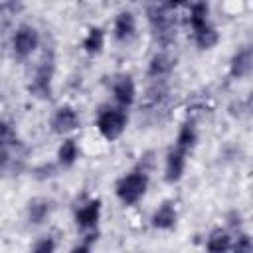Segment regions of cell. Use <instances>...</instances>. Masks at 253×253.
Masks as SVG:
<instances>
[{
    "label": "cell",
    "mask_w": 253,
    "mask_h": 253,
    "mask_svg": "<svg viewBox=\"0 0 253 253\" xmlns=\"http://www.w3.org/2000/svg\"><path fill=\"white\" fill-rule=\"evenodd\" d=\"M148 172L144 168H134L126 174H123L115 184V196L123 206H134L138 204L146 190H148Z\"/></svg>",
    "instance_id": "6da1fadb"
},
{
    "label": "cell",
    "mask_w": 253,
    "mask_h": 253,
    "mask_svg": "<svg viewBox=\"0 0 253 253\" xmlns=\"http://www.w3.org/2000/svg\"><path fill=\"white\" fill-rule=\"evenodd\" d=\"M126 121H128L126 109H123V107H119V105H115V107H113V105H105V107H101L99 113H97L95 126H97L99 134H101L105 140L113 142V140L121 138V134L125 132Z\"/></svg>",
    "instance_id": "7a4b0ae2"
},
{
    "label": "cell",
    "mask_w": 253,
    "mask_h": 253,
    "mask_svg": "<svg viewBox=\"0 0 253 253\" xmlns=\"http://www.w3.org/2000/svg\"><path fill=\"white\" fill-rule=\"evenodd\" d=\"M170 8H166V4L162 0H156V2H150L146 6V16H148V24L154 32V36L162 42V43H168L172 38H174V20L170 16Z\"/></svg>",
    "instance_id": "3957f363"
},
{
    "label": "cell",
    "mask_w": 253,
    "mask_h": 253,
    "mask_svg": "<svg viewBox=\"0 0 253 253\" xmlns=\"http://www.w3.org/2000/svg\"><path fill=\"white\" fill-rule=\"evenodd\" d=\"M40 45V32L30 26V24H22L16 28L14 36H12V51L16 55V59H28Z\"/></svg>",
    "instance_id": "277c9868"
},
{
    "label": "cell",
    "mask_w": 253,
    "mask_h": 253,
    "mask_svg": "<svg viewBox=\"0 0 253 253\" xmlns=\"http://www.w3.org/2000/svg\"><path fill=\"white\" fill-rule=\"evenodd\" d=\"M53 71H55L53 59L51 57L42 59V63L38 65V69H36V73L32 77V83H30V93L34 97H38V99H49L51 97Z\"/></svg>",
    "instance_id": "5b68a950"
},
{
    "label": "cell",
    "mask_w": 253,
    "mask_h": 253,
    "mask_svg": "<svg viewBox=\"0 0 253 253\" xmlns=\"http://www.w3.org/2000/svg\"><path fill=\"white\" fill-rule=\"evenodd\" d=\"M186 164H188V152L172 146L168 150V154H166V160H164V180L168 184L180 182L182 176H184Z\"/></svg>",
    "instance_id": "8992f818"
},
{
    "label": "cell",
    "mask_w": 253,
    "mask_h": 253,
    "mask_svg": "<svg viewBox=\"0 0 253 253\" xmlns=\"http://www.w3.org/2000/svg\"><path fill=\"white\" fill-rule=\"evenodd\" d=\"M49 126L55 134H67L79 126V115L71 105H61L55 109L49 121Z\"/></svg>",
    "instance_id": "52a82bcc"
},
{
    "label": "cell",
    "mask_w": 253,
    "mask_h": 253,
    "mask_svg": "<svg viewBox=\"0 0 253 253\" xmlns=\"http://www.w3.org/2000/svg\"><path fill=\"white\" fill-rule=\"evenodd\" d=\"M101 219V200L95 198V200H89L85 202L83 206L77 208L75 211V225L81 229V231H91L97 227Z\"/></svg>",
    "instance_id": "ba28073f"
},
{
    "label": "cell",
    "mask_w": 253,
    "mask_h": 253,
    "mask_svg": "<svg viewBox=\"0 0 253 253\" xmlns=\"http://www.w3.org/2000/svg\"><path fill=\"white\" fill-rule=\"evenodd\" d=\"M150 223L154 229H160V231H170L176 227L178 223V210H176V204L172 200H164L154 211H152V217H150Z\"/></svg>",
    "instance_id": "9c48e42d"
},
{
    "label": "cell",
    "mask_w": 253,
    "mask_h": 253,
    "mask_svg": "<svg viewBox=\"0 0 253 253\" xmlns=\"http://www.w3.org/2000/svg\"><path fill=\"white\" fill-rule=\"evenodd\" d=\"M113 99L119 107L128 109L136 99V85L130 75H119L113 81Z\"/></svg>",
    "instance_id": "30bf717a"
},
{
    "label": "cell",
    "mask_w": 253,
    "mask_h": 253,
    "mask_svg": "<svg viewBox=\"0 0 253 253\" xmlns=\"http://www.w3.org/2000/svg\"><path fill=\"white\" fill-rule=\"evenodd\" d=\"M113 36L117 42H130L136 36V18L130 10H121L115 16V24H113Z\"/></svg>",
    "instance_id": "8fae6325"
},
{
    "label": "cell",
    "mask_w": 253,
    "mask_h": 253,
    "mask_svg": "<svg viewBox=\"0 0 253 253\" xmlns=\"http://www.w3.org/2000/svg\"><path fill=\"white\" fill-rule=\"evenodd\" d=\"M174 57L168 53V51H156L150 61H148V69H146V75L154 81V79H166L170 75V71L174 69Z\"/></svg>",
    "instance_id": "7c38bea8"
},
{
    "label": "cell",
    "mask_w": 253,
    "mask_h": 253,
    "mask_svg": "<svg viewBox=\"0 0 253 253\" xmlns=\"http://www.w3.org/2000/svg\"><path fill=\"white\" fill-rule=\"evenodd\" d=\"M53 211V202L49 198H43V196H38V198H32L26 206V215H28V221L32 225H40L43 223L49 213Z\"/></svg>",
    "instance_id": "4fadbf2b"
},
{
    "label": "cell",
    "mask_w": 253,
    "mask_h": 253,
    "mask_svg": "<svg viewBox=\"0 0 253 253\" xmlns=\"http://www.w3.org/2000/svg\"><path fill=\"white\" fill-rule=\"evenodd\" d=\"M253 69V51L251 47H241L239 51L233 53L229 61V75L233 79H243L251 73Z\"/></svg>",
    "instance_id": "5bb4252c"
},
{
    "label": "cell",
    "mask_w": 253,
    "mask_h": 253,
    "mask_svg": "<svg viewBox=\"0 0 253 253\" xmlns=\"http://www.w3.org/2000/svg\"><path fill=\"white\" fill-rule=\"evenodd\" d=\"M81 47L89 55H99L105 47V30L101 26H91L81 42Z\"/></svg>",
    "instance_id": "9a60e30c"
},
{
    "label": "cell",
    "mask_w": 253,
    "mask_h": 253,
    "mask_svg": "<svg viewBox=\"0 0 253 253\" xmlns=\"http://www.w3.org/2000/svg\"><path fill=\"white\" fill-rule=\"evenodd\" d=\"M198 144V130H196V125L194 121H186L182 123L178 134H176V140H174V146L184 150V152H190L194 146Z\"/></svg>",
    "instance_id": "2e32d148"
},
{
    "label": "cell",
    "mask_w": 253,
    "mask_h": 253,
    "mask_svg": "<svg viewBox=\"0 0 253 253\" xmlns=\"http://www.w3.org/2000/svg\"><path fill=\"white\" fill-rule=\"evenodd\" d=\"M194 42H196V45H198L200 49H211V47L217 45L219 34H217V30H215V26H213L211 22H208L206 26L194 30Z\"/></svg>",
    "instance_id": "e0dca14e"
},
{
    "label": "cell",
    "mask_w": 253,
    "mask_h": 253,
    "mask_svg": "<svg viewBox=\"0 0 253 253\" xmlns=\"http://www.w3.org/2000/svg\"><path fill=\"white\" fill-rule=\"evenodd\" d=\"M79 158V144L75 138H65L57 148V162L63 168H71Z\"/></svg>",
    "instance_id": "ac0fdd59"
},
{
    "label": "cell",
    "mask_w": 253,
    "mask_h": 253,
    "mask_svg": "<svg viewBox=\"0 0 253 253\" xmlns=\"http://www.w3.org/2000/svg\"><path fill=\"white\" fill-rule=\"evenodd\" d=\"M206 249L208 251H215V253L229 251L231 249V235H229V231L223 229V227L211 229L210 235H208V241H206Z\"/></svg>",
    "instance_id": "d6986e66"
},
{
    "label": "cell",
    "mask_w": 253,
    "mask_h": 253,
    "mask_svg": "<svg viewBox=\"0 0 253 253\" xmlns=\"http://www.w3.org/2000/svg\"><path fill=\"white\" fill-rule=\"evenodd\" d=\"M190 26H192V32L206 26L210 22V6H208V0H196L190 8Z\"/></svg>",
    "instance_id": "ffe728a7"
},
{
    "label": "cell",
    "mask_w": 253,
    "mask_h": 253,
    "mask_svg": "<svg viewBox=\"0 0 253 253\" xmlns=\"http://www.w3.org/2000/svg\"><path fill=\"white\" fill-rule=\"evenodd\" d=\"M16 144H20V138H18L16 128H14L8 121H2V119H0V150L12 148V146H16Z\"/></svg>",
    "instance_id": "44dd1931"
},
{
    "label": "cell",
    "mask_w": 253,
    "mask_h": 253,
    "mask_svg": "<svg viewBox=\"0 0 253 253\" xmlns=\"http://www.w3.org/2000/svg\"><path fill=\"white\" fill-rule=\"evenodd\" d=\"M231 249H233V251H243V253H249V251L253 249L251 237H249L247 233H239L237 241H235V243H231Z\"/></svg>",
    "instance_id": "7402d4cb"
},
{
    "label": "cell",
    "mask_w": 253,
    "mask_h": 253,
    "mask_svg": "<svg viewBox=\"0 0 253 253\" xmlns=\"http://www.w3.org/2000/svg\"><path fill=\"white\" fill-rule=\"evenodd\" d=\"M32 249H34L36 253H51V251L55 249V243H53L51 237H42Z\"/></svg>",
    "instance_id": "603a6c76"
},
{
    "label": "cell",
    "mask_w": 253,
    "mask_h": 253,
    "mask_svg": "<svg viewBox=\"0 0 253 253\" xmlns=\"http://www.w3.org/2000/svg\"><path fill=\"white\" fill-rule=\"evenodd\" d=\"M162 2H164L166 8H170V10H176V8H182V6L188 4V0H162Z\"/></svg>",
    "instance_id": "cb8c5ba5"
}]
</instances>
